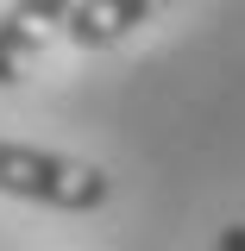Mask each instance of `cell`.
<instances>
[{"instance_id": "6da1fadb", "label": "cell", "mask_w": 245, "mask_h": 251, "mask_svg": "<svg viewBox=\"0 0 245 251\" xmlns=\"http://www.w3.org/2000/svg\"><path fill=\"white\" fill-rule=\"evenodd\" d=\"M0 195L38 201V207H63V214H94V207H107L113 176L101 163H88V157L0 138Z\"/></svg>"}, {"instance_id": "7a4b0ae2", "label": "cell", "mask_w": 245, "mask_h": 251, "mask_svg": "<svg viewBox=\"0 0 245 251\" xmlns=\"http://www.w3.org/2000/svg\"><path fill=\"white\" fill-rule=\"evenodd\" d=\"M69 6L76 0H6V13H0V88H13L26 75V63L69 19Z\"/></svg>"}, {"instance_id": "277c9868", "label": "cell", "mask_w": 245, "mask_h": 251, "mask_svg": "<svg viewBox=\"0 0 245 251\" xmlns=\"http://www.w3.org/2000/svg\"><path fill=\"white\" fill-rule=\"evenodd\" d=\"M214 251H245V220H233V226H220Z\"/></svg>"}, {"instance_id": "5b68a950", "label": "cell", "mask_w": 245, "mask_h": 251, "mask_svg": "<svg viewBox=\"0 0 245 251\" xmlns=\"http://www.w3.org/2000/svg\"><path fill=\"white\" fill-rule=\"evenodd\" d=\"M0 13H6V0H0Z\"/></svg>"}, {"instance_id": "3957f363", "label": "cell", "mask_w": 245, "mask_h": 251, "mask_svg": "<svg viewBox=\"0 0 245 251\" xmlns=\"http://www.w3.org/2000/svg\"><path fill=\"white\" fill-rule=\"evenodd\" d=\"M163 6H176V0H76L69 19H63V31L82 50H107V44L132 38L138 25H151Z\"/></svg>"}]
</instances>
